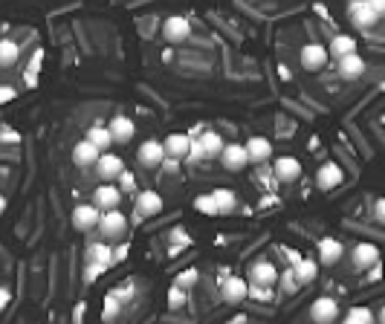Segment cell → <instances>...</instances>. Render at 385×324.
<instances>
[{
  "label": "cell",
  "instance_id": "obj_40",
  "mask_svg": "<svg viewBox=\"0 0 385 324\" xmlns=\"http://www.w3.org/2000/svg\"><path fill=\"white\" fill-rule=\"evenodd\" d=\"M368 3H371V9H374L377 18H382V15H385V0H368Z\"/></svg>",
  "mask_w": 385,
  "mask_h": 324
},
{
  "label": "cell",
  "instance_id": "obj_9",
  "mask_svg": "<svg viewBox=\"0 0 385 324\" xmlns=\"http://www.w3.org/2000/svg\"><path fill=\"white\" fill-rule=\"evenodd\" d=\"M342 255H345L342 240H336V237H322V240H319V264L333 267V264L342 261Z\"/></svg>",
  "mask_w": 385,
  "mask_h": 324
},
{
  "label": "cell",
  "instance_id": "obj_5",
  "mask_svg": "<svg viewBox=\"0 0 385 324\" xmlns=\"http://www.w3.org/2000/svg\"><path fill=\"white\" fill-rule=\"evenodd\" d=\"M328 46L325 44H307V46H304V50H301V67L304 70H310V73H316V70H322L325 67V64H328Z\"/></svg>",
  "mask_w": 385,
  "mask_h": 324
},
{
  "label": "cell",
  "instance_id": "obj_25",
  "mask_svg": "<svg viewBox=\"0 0 385 324\" xmlns=\"http://www.w3.org/2000/svg\"><path fill=\"white\" fill-rule=\"evenodd\" d=\"M212 197H215V203H217V212H220V215H232V212H235L238 197H235L232 188H215Z\"/></svg>",
  "mask_w": 385,
  "mask_h": 324
},
{
  "label": "cell",
  "instance_id": "obj_2",
  "mask_svg": "<svg viewBox=\"0 0 385 324\" xmlns=\"http://www.w3.org/2000/svg\"><path fill=\"white\" fill-rule=\"evenodd\" d=\"M119 203H122V188L119 186H110V183H105V186H99L93 191V206L99 208L102 215H107V212H116L119 208Z\"/></svg>",
  "mask_w": 385,
  "mask_h": 324
},
{
  "label": "cell",
  "instance_id": "obj_43",
  "mask_svg": "<svg viewBox=\"0 0 385 324\" xmlns=\"http://www.w3.org/2000/svg\"><path fill=\"white\" fill-rule=\"evenodd\" d=\"M255 296H258V298H264V301H269V298H272L269 287H255Z\"/></svg>",
  "mask_w": 385,
  "mask_h": 324
},
{
  "label": "cell",
  "instance_id": "obj_33",
  "mask_svg": "<svg viewBox=\"0 0 385 324\" xmlns=\"http://www.w3.org/2000/svg\"><path fill=\"white\" fill-rule=\"evenodd\" d=\"M183 304H186L183 287H171V289H168V307H171V310H180Z\"/></svg>",
  "mask_w": 385,
  "mask_h": 324
},
{
  "label": "cell",
  "instance_id": "obj_16",
  "mask_svg": "<svg viewBox=\"0 0 385 324\" xmlns=\"http://www.w3.org/2000/svg\"><path fill=\"white\" fill-rule=\"evenodd\" d=\"M107 131L114 134V142H131L134 139V134H136V125H134V119L131 116H114L110 119V125H107Z\"/></svg>",
  "mask_w": 385,
  "mask_h": 324
},
{
  "label": "cell",
  "instance_id": "obj_1",
  "mask_svg": "<svg viewBox=\"0 0 385 324\" xmlns=\"http://www.w3.org/2000/svg\"><path fill=\"white\" fill-rule=\"evenodd\" d=\"M136 156H139V162H142L145 168H159V165H165V159H168L165 142H159V139H145V142L139 145Z\"/></svg>",
  "mask_w": 385,
  "mask_h": 324
},
{
  "label": "cell",
  "instance_id": "obj_23",
  "mask_svg": "<svg viewBox=\"0 0 385 324\" xmlns=\"http://www.w3.org/2000/svg\"><path fill=\"white\" fill-rule=\"evenodd\" d=\"M330 53L339 58V61L348 58V55H357V38H350V35H333Z\"/></svg>",
  "mask_w": 385,
  "mask_h": 324
},
{
  "label": "cell",
  "instance_id": "obj_24",
  "mask_svg": "<svg viewBox=\"0 0 385 324\" xmlns=\"http://www.w3.org/2000/svg\"><path fill=\"white\" fill-rule=\"evenodd\" d=\"M362 73H365V61H362V55H348V58L339 61V75H342V78L354 81V78H359Z\"/></svg>",
  "mask_w": 385,
  "mask_h": 324
},
{
  "label": "cell",
  "instance_id": "obj_44",
  "mask_svg": "<svg viewBox=\"0 0 385 324\" xmlns=\"http://www.w3.org/2000/svg\"><path fill=\"white\" fill-rule=\"evenodd\" d=\"M0 93H3V96H0V99H3V105H6V102H12V99H15V90H12V87H9V84H3V90H0Z\"/></svg>",
  "mask_w": 385,
  "mask_h": 324
},
{
  "label": "cell",
  "instance_id": "obj_6",
  "mask_svg": "<svg viewBox=\"0 0 385 324\" xmlns=\"http://www.w3.org/2000/svg\"><path fill=\"white\" fill-rule=\"evenodd\" d=\"M102 217L105 215L93 203H78L75 212H73V226L84 232V229H93V226H102Z\"/></svg>",
  "mask_w": 385,
  "mask_h": 324
},
{
  "label": "cell",
  "instance_id": "obj_45",
  "mask_svg": "<svg viewBox=\"0 0 385 324\" xmlns=\"http://www.w3.org/2000/svg\"><path fill=\"white\" fill-rule=\"evenodd\" d=\"M125 255H127V243H125V246H119V249H116V261H125Z\"/></svg>",
  "mask_w": 385,
  "mask_h": 324
},
{
  "label": "cell",
  "instance_id": "obj_28",
  "mask_svg": "<svg viewBox=\"0 0 385 324\" xmlns=\"http://www.w3.org/2000/svg\"><path fill=\"white\" fill-rule=\"evenodd\" d=\"M200 142H203V148H206V156H223V151H226V142H223V136L215 134V131H206L200 136Z\"/></svg>",
  "mask_w": 385,
  "mask_h": 324
},
{
  "label": "cell",
  "instance_id": "obj_27",
  "mask_svg": "<svg viewBox=\"0 0 385 324\" xmlns=\"http://www.w3.org/2000/svg\"><path fill=\"white\" fill-rule=\"evenodd\" d=\"M84 139H90V142H93V145H96V148H99L102 154H107V148H110V145H114V134H110L107 127H102V125L90 127Z\"/></svg>",
  "mask_w": 385,
  "mask_h": 324
},
{
  "label": "cell",
  "instance_id": "obj_31",
  "mask_svg": "<svg viewBox=\"0 0 385 324\" xmlns=\"http://www.w3.org/2000/svg\"><path fill=\"white\" fill-rule=\"evenodd\" d=\"M195 208H200L203 215H220V212H217V203H215L212 194H200V197L195 200Z\"/></svg>",
  "mask_w": 385,
  "mask_h": 324
},
{
  "label": "cell",
  "instance_id": "obj_8",
  "mask_svg": "<svg viewBox=\"0 0 385 324\" xmlns=\"http://www.w3.org/2000/svg\"><path fill=\"white\" fill-rule=\"evenodd\" d=\"M163 35L171 44H180L191 35V24L183 18V15H171V18H165V24H163Z\"/></svg>",
  "mask_w": 385,
  "mask_h": 324
},
{
  "label": "cell",
  "instance_id": "obj_29",
  "mask_svg": "<svg viewBox=\"0 0 385 324\" xmlns=\"http://www.w3.org/2000/svg\"><path fill=\"white\" fill-rule=\"evenodd\" d=\"M18 55H21V46L15 41H9V38H3V44H0V64H3V67H12V64L18 61Z\"/></svg>",
  "mask_w": 385,
  "mask_h": 324
},
{
  "label": "cell",
  "instance_id": "obj_36",
  "mask_svg": "<svg viewBox=\"0 0 385 324\" xmlns=\"http://www.w3.org/2000/svg\"><path fill=\"white\" fill-rule=\"evenodd\" d=\"M191 284H197V269H186L183 275H180V278H177V287H191Z\"/></svg>",
  "mask_w": 385,
  "mask_h": 324
},
{
  "label": "cell",
  "instance_id": "obj_12",
  "mask_svg": "<svg viewBox=\"0 0 385 324\" xmlns=\"http://www.w3.org/2000/svg\"><path fill=\"white\" fill-rule=\"evenodd\" d=\"M99 159H102V151L96 148V145L90 139H82L73 148V162L78 168H87V165H99Z\"/></svg>",
  "mask_w": 385,
  "mask_h": 324
},
{
  "label": "cell",
  "instance_id": "obj_19",
  "mask_svg": "<svg viewBox=\"0 0 385 324\" xmlns=\"http://www.w3.org/2000/svg\"><path fill=\"white\" fill-rule=\"evenodd\" d=\"M348 15L354 18V24L357 26H362V29H371L379 18L374 15V9H371V3H362V0H357V3H350L348 6Z\"/></svg>",
  "mask_w": 385,
  "mask_h": 324
},
{
  "label": "cell",
  "instance_id": "obj_11",
  "mask_svg": "<svg viewBox=\"0 0 385 324\" xmlns=\"http://www.w3.org/2000/svg\"><path fill=\"white\" fill-rule=\"evenodd\" d=\"M163 212V197L156 191H139L136 194V217H154Z\"/></svg>",
  "mask_w": 385,
  "mask_h": 324
},
{
  "label": "cell",
  "instance_id": "obj_22",
  "mask_svg": "<svg viewBox=\"0 0 385 324\" xmlns=\"http://www.w3.org/2000/svg\"><path fill=\"white\" fill-rule=\"evenodd\" d=\"M247 154H249L252 162H267L272 156V145L264 136H249L247 139Z\"/></svg>",
  "mask_w": 385,
  "mask_h": 324
},
{
  "label": "cell",
  "instance_id": "obj_4",
  "mask_svg": "<svg viewBox=\"0 0 385 324\" xmlns=\"http://www.w3.org/2000/svg\"><path fill=\"white\" fill-rule=\"evenodd\" d=\"M220 293H223V301L238 304V301H244L249 296V281L240 278V275H229V278H223Z\"/></svg>",
  "mask_w": 385,
  "mask_h": 324
},
{
  "label": "cell",
  "instance_id": "obj_26",
  "mask_svg": "<svg viewBox=\"0 0 385 324\" xmlns=\"http://www.w3.org/2000/svg\"><path fill=\"white\" fill-rule=\"evenodd\" d=\"M293 272H296V278H298L301 287H304V284H313L316 275H319V261H316V258H304V261H301Z\"/></svg>",
  "mask_w": 385,
  "mask_h": 324
},
{
  "label": "cell",
  "instance_id": "obj_41",
  "mask_svg": "<svg viewBox=\"0 0 385 324\" xmlns=\"http://www.w3.org/2000/svg\"><path fill=\"white\" fill-rule=\"evenodd\" d=\"M379 278H382V264H377L371 272H368V278H365V281H379Z\"/></svg>",
  "mask_w": 385,
  "mask_h": 324
},
{
  "label": "cell",
  "instance_id": "obj_17",
  "mask_svg": "<svg viewBox=\"0 0 385 324\" xmlns=\"http://www.w3.org/2000/svg\"><path fill=\"white\" fill-rule=\"evenodd\" d=\"M191 139L188 134H171V136H165V154H168V159H188V151H191Z\"/></svg>",
  "mask_w": 385,
  "mask_h": 324
},
{
  "label": "cell",
  "instance_id": "obj_30",
  "mask_svg": "<svg viewBox=\"0 0 385 324\" xmlns=\"http://www.w3.org/2000/svg\"><path fill=\"white\" fill-rule=\"evenodd\" d=\"M342 324H374V313L368 307H350V313L345 316Z\"/></svg>",
  "mask_w": 385,
  "mask_h": 324
},
{
  "label": "cell",
  "instance_id": "obj_21",
  "mask_svg": "<svg viewBox=\"0 0 385 324\" xmlns=\"http://www.w3.org/2000/svg\"><path fill=\"white\" fill-rule=\"evenodd\" d=\"M114 261H116V249H110L107 243H90V246H87V264L110 267Z\"/></svg>",
  "mask_w": 385,
  "mask_h": 324
},
{
  "label": "cell",
  "instance_id": "obj_18",
  "mask_svg": "<svg viewBox=\"0 0 385 324\" xmlns=\"http://www.w3.org/2000/svg\"><path fill=\"white\" fill-rule=\"evenodd\" d=\"M316 180H319V186H322V188H336V186H342V180H345V171L339 168V162H325V165L322 168H319V177H316Z\"/></svg>",
  "mask_w": 385,
  "mask_h": 324
},
{
  "label": "cell",
  "instance_id": "obj_38",
  "mask_svg": "<svg viewBox=\"0 0 385 324\" xmlns=\"http://www.w3.org/2000/svg\"><path fill=\"white\" fill-rule=\"evenodd\" d=\"M116 313H119V301H116V296H110L105 304V318H114Z\"/></svg>",
  "mask_w": 385,
  "mask_h": 324
},
{
  "label": "cell",
  "instance_id": "obj_34",
  "mask_svg": "<svg viewBox=\"0 0 385 324\" xmlns=\"http://www.w3.org/2000/svg\"><path fill=\"white\" fill-rule=\"evenodd\" d=\"M195 142H191V151H188V162H200V159H206V148H203V142H200V136H191Z\"/></svg>",
  "mask_w": 385,
  "mask_h": 324
},
{
  "label": "cell",
  "instance_id": "obj_15",
  "mask_svg": "<svg viewBox=\"0 0 385 324\" xmlns=\"http://www.w3.org/2000/svg\"><path fill=\"white\" fill-rule=\"evenodd\" d=\"M336 313H339V304H336L330 296H322V298H316L313 307H310V318L319 321V324H328L336 318Z\"/></svg>",
  "mask_w": 385,
  "mask_h": 324
},
{
  "label": "cell",
  "instance_id": "obj_32",
  "mask_svg": "<svg viewBox=\"0 0 385 324\" xmlns=\"http://www.w3.org/2000/svg\"><path fill=\"white\" fill-rule=\"evenodd\" d=\"M41 58H44V53L38 50V53H35V61H29V67H26V84H29V87H35V84H38V67H41Z\"/></svg>",
  "mask_w": 385,
  "mask_h": 324
},
{
  "label": "cell",
  "instance_id": "obj_42",
  "mask_svg": "<svg viewBox=\"0 0 385 324\" xmlns=\"http://www.w3.org/2000/svg\"><path fill=\"white\" fill-rule=\"evenodd\" d=\"M377 220H379V223H385V197H379V200H377Z\"/></svg>",
  "mask_w": 385,
  "mask_h": 324
},
{
  "label": "cell",
  "instance_id": "obj_13",
  "mask_svg": "<svg viewBox=\"0 0 385 324\" xmlns=\"http://www.w3.org/2000/svg\"><path fill=\"white\" fill-rule=\"evenodd\" d=\"M272 171H276V177L281 183H296L301 177V162L296 156H278L272 162Z\"/></svg>",
  "mask_w": 385,
  "mask_h": 324
},
{
  "label": "cell",
  "instance_id": "obj_3",
  "mask_svg": "<svg viewBox=\"0 0 385 324\" xmlns=\"http://www.w3.org/2000/svg\"><path fill=\"white\" fill-rule=\"evenodd\" d=\"M220 162H223V168L235 174V171H240V168H247L252 159H249V154H247V145L229 142L226 151H223V156H220Z\"/></svg>",
  "mask_w": 385,
  "mask_h": 324
},
{
  "label": "cell",
  "instance_id": "obj_46",
  "mask_svg": "<svg viewBox=\"0 0 385 324\" xmlns=\"http://www.w3.org/2000/svg\"><path fill=\"white\" fill-rule=\"evenodd\" d=\"M379 321L385 324V307H382V310H379Z\"/></svg>",
  "mask_w": 385,
  "mask_h": 324
},
{
  "label": "cell",
  "instance_id": "obj_20",
  "mask_svg": "<svg viewBox=\"0 0 385 324\" xmlns=\"http://www.w3.org/2000/svg\"><path fill=\"white\" fill-rule=\"evenodd\" d=\"M125 229H127V217L119 212H107L105 217H102V235L105 237H119V235H125Z\"/></svg>",
  "mask_w": 385,
  "mask_h": 324
},
{
  "label": "cell",
  "instance_id": "obj_14",
  "mask_svg": "<svg viewBox=\"0 0 385 324\" xmlns=\"http://www.w3.org/2000/svg\"><path fill=\"white\" fill-rule=\"evenodd\" d=\"M249 281L255 284V287H272L278 281V269L272 267L269 261H255L252 267H249Z\"/></svg>",
  "mask_w": 385,
  "mask_h": 324
},
{
  "label": "cell",
  "instance_id": "obj_39",
  "mask_svg": "<svg viewBox=\"0 0 385 324\" xmlns=\"http://www.w3.org/2000/svg\"><path fill=\"white\" fill-rule=\"evenodd\" d=\"M107 267H99V264H87V272H84V278L87 281H96V275H102Z\"/></svg>",
  "mask_w": 385,
  "mask_h": 324
},
{
  "label": "cell",
  "instance_id": "obj_37",
  "mask_svg": "<svg viewBox=\"0 0 385 324\" xmlns=\"http://www.w3.org/2000/svg\"><path fill=\"white\" fill-rule=\"evenodd\" d=\"M119 186H122V191H127V194H131V191L136 188V180H134V174H131V171H125V174L119 177Z\"/></svg>",
  "mask_w": 385,
  "mask_h": 324
},
{
  "label": "cell",
  "instance_id": "obj_10",
  "mask_svg": "<svg viewBox=\"0 0 385 324\" xmlns=\"http://www.w3.org/2000/svg\"><path fill=\"white\" fill-rule=\"evenodd\" d=\"M379 264V249L374 246V243H357L354 246V269H374Z\"/></svg>",
  "mask_w": 385,
  "mask_h": 324
},
{
  "label": "cell",
  "instance_id": "obj_35",
  "mask_svg": "<svg viewBox=\"0 0 385 324\" xmlns=\"http://www.w3.org/2000/svg\"><path fill=\"white\" fill-rule=\"evenodd\" d=\"M281 278H284V289H287V293H296V289L301 287V284H298V278H296V272H293V269H287V272L281 275Z\"/></svg>",
  "mask_w": 385,
  "mask_h": 324
},
{
  "label": "cell",
  "instance_id": "obj_7",
  "mask_svg": "<svg viewBox=\"0 0 385 324\" xmlns=\"http://www.w3.org/2000/svg\"><path fill=\"white\" fill-rule=\"evenodd\" d=\"M96 171H99L102 183H110V180H119V177H122L127 168H125V159H122V156H116V154H102Z\"/></svg>",
  "mask_w": 385,
  "mask_h": 324
}]
</instances>
